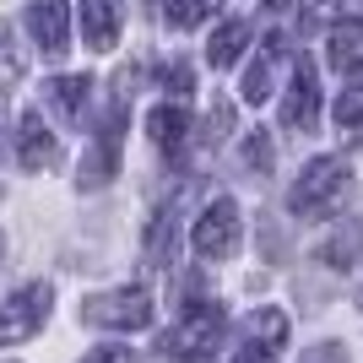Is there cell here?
Segmentation results:
<instances>
[{
    "label": "cell",
    "instance_id": "cell-3",
    "mask_svg": "<svg viewBox=\"0 0 363 363\" xmlns=\"http://www.w3.org/2000/svg\"><path fill=\"white\" fill-rule=\"evenodd\" d=\"M125 92H130V71L120 76V98H114V108L104 114V125H98V141H92V152L82 157V190H104L114 174H120V141H125Z\"/></svg>",
    "mask_w": 363,
    "mask_h": 363
},
{
    "label": "cell",
    "instance_id": "cell-16",
    "mask_svg": "<svg viewBox=\"0 0 363 363\" xmlns=\"http://www.w3.org/2000/svg\"><path fill=\"white\" fill-rule=\"evenodd\" d=\"M320 260H325L331 272H352L363 260V223H342L331 239L320 244Z\"/></svg>",
    "mask_w": 363,
    "mask_h": 363
},
{
    "label": "cell",
    "instance_id": "cell-22",
    "mask_svg": "<svg viewBox=\"0 0 363 363\" xmlns=\"http://www.w3.org/2000/svg\"><path fill=\"white\" fill-rule=\"evenodd\" d=\"M336 125H342V130H363V82L336 98Z\"/></svg>",
    "mask_w": 363,
    "mask_h": 363
},
{
    "label": "cell",
    "instance_id": "cell-14",
    "mask_svg": "<svg viewBox=\"0 0 363 363\" xmlns=\"http://www.w3.org/2000/svg\"><path fill=\"white\" fill-rule=\"evenodd\" d=\"M147 136H152V147L179 152L184 141H190V114H184V108H174V104H157V108L147 114Z\"/></svg>",
    "mask_w": 363,
    "mask_h": 363
},
{
    "label": "cell",
    "instance_id": "cell-1",
    "mask_svg": "<svg viewBox=\"0 0 363 363\" xmlns=\"http://www.w3.org/2000/svg\"><path fill=\"white\" fill-rule=\"evenodd\" d=\"M228 331V315H223V303L217 298H196L190 309H184L174 325L163 331V358H179V363H196V358H212L217 342H223Z\"/></svg>",
    "mask_w": 363,
    "mask_h": 363
},
{
    "label": "cell",
    "instance_id": "cell-10",
    "mask_svg": "<svg viewBox=\"0 0 363 363\" xmlns=\"http://www.w3.org/2000/svg\"><path fill=\"white\" fill-rule=\"evenodd\" d=\"M120 22H125V0H82V33H87V49L108 55L120 44Z\"/></svg>",
    "mask_w": 363,
    "mask_h": 363
},
{
    "label": "cell",
    "instance_id": "cell-4",
    "mask_svg": "<svg viewBox=\"0 0 363 363\" xmlns=\"http://www.w3.org/2000/svg\"><path fill=\"white\" fill-rule=\"evenodd\" d=\"M82 320H87V325H104V331H147L152 325V293L147 288L92 293V298L82 303Z\"/></svg>",
    "mask_w": 363,
    "mask_h": 363
},
{
    "label": "cell",
    "instance_id": "cell-28",
    "mask_svg": "<svg viewBox=\"0 0 363 363\" xmlns=\"http://www.w3.org/2000/svg\"><path fill=\"white\" fill-rule=\"evenodd\" d=\"M0 250H6V239H0Z\"/></svg>",
    "mask_w": 363,
    "mask_h": 363
},
{
    "label": "cell",
    "instance_id": "cell-20",
    "mask_svg": "<svg viewBox=\"0 0 363 363\" xmlns=\"http://www.w3.org/2000/svg\"><path fill=\"white\" fill-rule=\"evenodd\" d=\"M22 71H28V55H22V44H16L11 33L0 28V98L22 82Z\"/></svg>",
    "mask_w": 363,
    "mask_h": 363
},
{
    "label": "cell",
    "instance_id": "cell-27",
    "mask_svg": "<svg viewBox=\"0 0 363 363\" xmlns=\"http://www.w3.org/2000/svg\"><path fill=\"white\" fill-rule=\"evenodd\" d=\"M233 363H272V352H266V347H244Z\"/></svg>",
    "mask_w": 363,
    "mask_h": 363
},
{
    "label": "cell",
    "instance_id": "cell-23",
    "mask_svg": "<svg viewBox=\"0 0 363 363\" xmlns=\"http://www.w3.org/2000/svg\"><path fill=\"white\" fill-rule=\"evenodd\" d=\"M157 82L168 87V98H190V65H184V60L163 65V71H157Z\"/></svg>",
    "mask_w": 363,
    "mask_h": 363
},
{
    "label": "cell",
    "instance_id": "cell-5",
    "mask_svg": "<svg viewBox=\"0 0 363 363\" xmlns=\"http://www.w3.org/2000/svg\"><path fill=\"white\" fill-rule=\"evenodd\" d=\"M201 260H233L239 255V201L217 196L206 212L196 217V233H190Z\"/></svg>",
    "mask_w": 363,
    "mask_h": 363
},
{
    "label": "cell",
    "instance_id": "cell-15",
    "mask_svg": "<svg viewBox=\"0 0 363 363\" xmlns=\"http://www.w3.org/2000/svg\"><path fill=\"white\" fill-rule=\"evenodd\" d=\"M174 260H179V217L174 206H163L147 228V266H174Z\"/></svg>",
    "mask_w": 363,
    "mask_h": 363
},
{
    "label": "cell",
    "instance_id": "cell-18",
    "mask_svg": "<svg viewBox=\"0 0 363 363\" xmlns=\"http://www.w3.org/2000/svg\"><path fill=\"white\" fill-rule=\"evenodd\" d=\"M244 44H250V22H239V16H233V22H223V28L212 33V44H206V60H212L217 71H228V65L244 55Z\"/></svg>",
    "mask_w": 363,
    "mask_h": 363
},
{
    "label": "cell",
    "instance_id": "cell-8",
    "mask_svg": "<svg viewBox=\"0 0 363 363\" xmlns=\"http://www.w3.org/2000/svg\"><path fill=\"white\" fill-rule=\"evenodd\" d=\"M28 33L49 60H60L71 49V28H65V0H33L28 6Z\"/></svg>",
    "mask_w": 363,
    "mask_h": 363
},
{
    "label": "cell",
    "instance_id": "cell-6",
    "mask_svg": "<svg viewBox=\"0 0 363 363\" xmlns=\"http://www.w3.org/2000/svg\"><path fill=\"white\" fill-rule=\"evenodd\" d=\"M49 282H28V288H16L11 298L0 303V347H16V342H28V336L44 331L49 320Z\"/></svg>",
    "mask_w": 363,
    "mask_h": 363
},
{
    "label": "cell",
    "instance_id": "cell-25",
    "mask_svg": "<svg viewBox=\"0 0 363 363\" xmlns=\"http://www.w3.org/2000/svg\"><path fill=\"white\" fill-rule=\"evenodd\" d=\"M82 363H136V352L130 347H92Z\"/></svg>",
    "mask_w": 363,
    "mask_h": 363
},
{
    "label": "cell",
    "instance_id": "cell-11",
    "mask_svg": "<svg viewBox=\"0 0 363 363\" xmlns=\"http://www.w3.org/2000/svg\"><path fill=\"white\" fill-rule=\"evenodd\" d=\"M282 60H293V44L288 38H266L260 55H255V65L244 71V98H250V104H266L277 92V65Z\"/></svg>",
    "mask_w": 363,
    "mask_h": 363
},
{
    "label": "cell",
    "instance_id": "cell-17",
    "mask_svg": "<svg viewBox=\"0 0 363 363\" xmlns=\"http://www.w3.org/2000/svg\"><path fill=\"white\" fill-rule=\"evenodd\" d=\"M282 342H288V315H282V309H272V303H266V309H255V315L244 320V347L277 352Z\"/></svg>",
    "mask_w": 363,
    "mask_h": 363
},
{
    "label": "cell",
    "instance_id": "cell-2",
    "mask_svg": "<svg viewBox=\"0 0 363 363\" xmlns=\"http://www.w3.org/2000/svg\"><path fill=\"white\" fill-rule=\"evenodd\" d=\"M342 196H347V163L342 157H315L298 174L288 206H293V217H325L342 206Z\"/></svg>",
    "mask_w": 363,
    "mask_h": 363
},
{
    "label": "cell",
    "instance_id": "cell-7",
    "mask_svg": "<svg viewBox=\"0 0 363 363\" xmlns=\"http://www.w3.org/2000/svg\"><path fill=\"white\" fill-rule=\"evenodd\" d=\"M282 125L309 136L320 125V82H315V65L293 55V82H288V98H282Z\"/></svg>",
    "mask_w": 363,
    "mask_h": 363
},
{
    "label": "cell",
    "instance_id": "cell-24",
    "mask_svg": "<svg viewBox=\"0 0 363 363\" xmlns=\"http://www.w3.org/2000/svg\"><path fill=\"white\" fill-rule=\"evenodd\" d=\"M303 363H347V347H336V342H320V347L303 352Z\"/></svg>",
    "mask_w": 363,
    "mask_h": 363
},
{
    "label": "cell",
    "instance_id": "cell-26",
    "mask_svg": "<svg viewBox=\"0 0 363 363\" xmlns=\"http://www.w3.org/2000/svg\"><path fill=\"white\" fill-rule=\"evenodd\" d=\"M228 130H233V108H228V104H212V136L223 141Z\"/></svg>",
    "mask_w": 363,
    "mask_h": 363
},
{
    "label": "cell",
    "instance_id": "cell-9",
    "mask_svg": "<svg viewBox=\"0 0 363 363\" xmlns=\"http://www.w3.org/2000/svg\"><path fill=\"white\" fill-rule=\"evenodd\" d=\"M16 157H22V168H33V174H44V168L60 163V141L49 136L44 114H22V130H16Z\"/></svg>",
    "mask_w": 363,
    "mask_h": 363
},
{
    "label": "cell",
    "instance_id": "cell-21",
    "mask_svg": "<svg viewBox=\"0 0 363 363\" xmlns=\"http://www.w3.org/2000/svg\"><path fill=\"white\" fill-rule=\"evenodd\" d=\"M272 163H277L272 136H266V130H255V136L244 141V168H250V174H272Z\"/></svg>",
    "mask_w": 363,
    "mask_h": 363
},
{
    "label": "cell",
    "instance_id": "cell-19",
    "mask_svg": "<svg viewBox=\"0 0 363 363\" xmlns=\"http://www.w3.org/2000/svg\"><path fill=\"white\" fill-rule=\"evenodd\" d=\"M217 6H223V0H163V16H168V28L190 33V28H201L206 16H217Z\"/></svg>",
    "mask_w": 363,
    "mask_h": 363
},
{
    "label": "cell",
    "instance_id": "cell-13",
    "mask_svg": "<svg viewBox=\"0 0 363 363\" xmlns=\"http://www.w3.org/2000/svg\"><path fill=\"white\" fill-rule=\"evenodd\" d=\"M325 60H331V71H342V76H358L363 71V22H358V16H342V22L331 28Z\"/></svg>",
    "mask_w": 363,
    "mask_h": 363
},
{
    "label": "cell",
    "instance_id": "cell-12",
    "mask_svg": "<svg viewBox=\"0 0 363 363\" xmlns=\"http://www.w3.org/2000/svg\"><path fill=\"white\" fill-rule=\"evenodd\" d=\"M44 98L65 125H82L87 120V104H92V82L87 76H55V82H44Z\"/></svg>",
    "mask_w": 363,
    "mask_h": 363
}]
</instances>
